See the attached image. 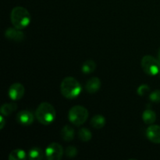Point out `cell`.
Instances as JSON below:
<instances>
[{
	"label": "cell",
	"instance_id": "1",
	"mask_svg": "<svg viewBox=\"0 0 160 160\" xmlns=\"http://www.w3.org/2000/svg\"><path fill=\"white\" fill-rule=\"evenodd\" d=\"M10 20L13 27L17 29L22 30L30 24L31 21V16L26 8L17 6L11 11Z\"/></svg>",
	"mask_w": 160,
	"mask_h": 160
},
{
	"label": "cell",
	"instance_id": "2",
	"mask_svg": "<svg viewBox=\"0 0 160 160\" xmlns=\"http://www.w3.org/2000/svg\"><path fill=\"white\" fill-rule=\"evenodd\" d=\"M35 117L40 123L43 125H49L56 119V109L52 104L44 102L38 106Z\"/></svg>",
	"mask_w": 160,
	"mask_h": 160
},
{
	"label": "cell",
	"instance_id": "3",
	"mask_svg": "<svg viewBox=\"0 0 160 160\" xmlns=\"http://www.w3.org/2000/svg\"><path fill=\"white\" fill-rule=\"evenodd\" d=\"M82 88L78 80L72 77H67L62 80L60 85L62 95L66 98L73 99L81 94Z\"/></svg>",
	"mask_w": 160,
	"mask_h": 160
},
{
	"label": "cell",
	"instance_id": "4",
	"mask_svg": "<svg viewBox=\"0 0 160 160\" xmlns=\"http://www.w3.org/2000/svg\"><path fill=\"white\" fill-rule=\"evenodd\" d=\"M88 114V111L84 106H75L69 111L68 119L75 126H81L87 121Z\"/></svg>",
	"mask_w": 160,
	"mask_h": 160
},
{
	"label": "cell",
	"instance_id": "5",
	"mask_svg": "<svg viewBox=\"0 0 160 160\" xmlns=\"http://www.w3.org/2000/svg\"><path fill=\"white\" fill-rule=\"evenodd\" d=\"M142 67L145 73L150 76H156L160 73V61L153 56L147 55L142 59Z\"/></svg>",
	"mask_w": 160,
	"mask_h": 160
},
{
	"label": "cell",
	"instance_id": "6",
	"mask_svg": "<svg viewBox=\"0 0 160 160\" xmlns=\"http://www.w3.org/2000/svg\"><path fill=\"white\" fill-rule=\"evenodd\" d=\"M45 157L48 160H59L63 156V148L56 142H52L45 148Z\"/></svg>",
	"mask_w": 160,
	"mask_h": 160
},
{
	"label": "cell",
	"instance_id": "7",
	"mask_svg": "<svg viewBox=\"0 0 160 160\" xmlns=\"http://www.w3.org/2000/svg\"><path fill=\"white\" fill-rule=\"evenodd\" d=\"M9 97L13 101L21 99L25 94V88L20 83H14L9 88Z\"/></svg>",
	"mask_w": 160,
	"mask_h": 160
},
{
	"label": "cell",
	"instance_id": "8",
	"mask_svg": "<svg viewBox=\"0 0 160 160\" xmlns=\"http://www.w3.org/2000/svg\"><path fill=\"white\" fill-rule=\"evenodd\" d=\"M5 36L9 40L14 41L17 42H21L24 39V34L21 30L17 29L15 27L9 28L5 31Z\"/></svg>",
	"mask_w": 160,
	"mask_h": 160
},
{
	"label": "cell",
	"instance_id": "9",
	"mask_svg": "<svg viewBox=\"0 0 160 160\" xmlns=\"http://www.w3.org/2000/svg\"><path fill=\"white\" fill-rule=\"evenodd\" d=\"M34 115L29 110H21L17 115V122L24 126L32 124L34 122Z\"/></svg>",
	"mask_w": 160,
	"mask_h": 160
},
{
	"label": "cell",
	"instance_id": "10",
	"mask_svg": "<svg viewBox=\"0 0 160 160\" xmlns=\"http://www.w3.org/2000/svg\"><path fill=\"white\" fill-rule=\"evenodd\" d=\"M146 135L150 142L156 144H160V126L150 125L147 128Z\"/></svg>",
	"mask_w": 160,
	"mask_h": 160
},
{
	"label": "cell",
	"instance_id": "11",
	"mask_svg": "<svg viewBox=\"0 0 160 160\" xmlns=\"http://www.w3.org/2000/svg\"><path fill=\"white\" fill-rule=\"evenodd\" d=\"M101 88V81L97 77L90 78L87 81L85 85V88L87 92L90 94L96 93Z\"/></svg>",
	"mask_w": 160,
	"mask_h": 160
},
{
	"label": "cell",
	"instance_id": "12",
	"mask_svg": "<svg viewBox=\"0 0 160 160\" xmlns=\"http://www.w3.org/2000/svg\"><path fill=\"white\" fill-rule=\"evenodd\" d=\"M75 131L74 129L70 125H66L62 128L61 131V137L65 142H70L74 138Z\"/></svg>",
	"mask_w": 160,
	"mask_h": 160
},
{
	"label": "cell",
	"instance_id": "13",
	"mask_svg": "<svg viewBox=\"0 0 160 160\" xmlns=\"http://www.w3.org/2000/svg\"><path fill=\"white\" fill-rule=\"evenodd\" d=\"M45 156V152H44L43 150L39 147H33L31 149H30L28 153V158L29 159L33 160H41L44 159Z\"/></svg>",
	"mask_w": 160,
	"mask_h": 160
},
{
	"label": "cell",
	"instance_id": "14",
	"mask_svg": "<svg viewBox=\"0 0 160 160\" xmlns=\"http://www.w3.org/2000/svg\"><path fill=\"white\" fill-rule=\"evenodd\" d=\"M106 118L102 115H95L91 120V125L95 129H102L106 125Z\"/></svg>",
	"mask_w": 160,
	"mask_h": 160
},
{
	"label": "cell",
	"instance_id": "15",
	"mask_svg": "<svg viewBox=\"0 0 160 160\" xmlns=\"http://www.w3.org/2000/svg\"><path fill=\"white\" fill-rule=\"evenodd\" d=\"M142 120L146 124H152L156 120V114L152 109H146L142 113Z\"/></svg>",
	"mask_w": 160,
	"mask_h": 160
},
{
	"label": "cell",
	"instance_id": "16",
	"mask_svg": "<svg viewBox=\"0 0 160 160\" xmlns=\"http://www.w3.org/2000/svg\"><path fill=\"white\" fill-rule=\"evenodd\" d=\"M17 106L16 103H5L1 106L0 112H1L2 115H3L4 117H7V116L10 115L12 112H13L14 111L17 110Z\"/></svg>",
	"mask_w": 160,
	"mask_h": 160
},
{
	"label": "cell",
	"instance_id": "17",
	"mask_svg": "<svg viewBox=\"0 0 160 160\" xmlns=\"http://www.w3.org/2000/svg\"><path fill=\"white\" fill-rule=\"evenodd\" d=\"M27 158V153L24 150L21 148L14 149L9 153V160H23Z\"/></svg>",
	"mask_w": 160,
	"mask_h": 160
},
{
	"label": "cell",
	"instance_id": "18",
	"mask_svg": "<svg viewBox=\"0 0 160 160\" xmlns=\"http://www.w3.org/2000/svg\"><path fill=\"white\" fill-rule=\"evenodd\" d=\"M95 68H96V63L92 59H88L83 63L82 67H81V70L85 74H89L95 71Z\"/></svg>",
	"mask_w": 160,
	"mask_h": 160
},
{
	"label": "cell",
	"instance_id": "19",
	"mask_svg": "<svg viewBox=\"0 0 160 160\" xmlns=\"http://www.w3.org/2000/svg\"><path fill=\"white\" fill-rule=\"evenodd\" d=\"M78 137L80 140H81L84 142H88L92 139V132L87 128H81L78 131Z\"/></svg>",
	"mask_w": 160,
	"mask_h": 160
},
{
	"label": "cell",
	"instance_id": "20",
	"mask_svg": "<svg viewBox=\"0 0 160 160\" xmlns=\"http://www.w3.org/2000/svg\"><path fill=\"white\" fill-rule=\"evenodd\" d=\"M150 92V88L148 84H142L138 88L137 92L140 96H145Z\"/></svg>",
	"mask_w": 160,
	"mask_h": 160
},
{
	"label": "cell",
	"instance_id": "21",
	"mask_svg": "<svg viewBox=\"0 0 160 160\" xmlns=\"http://www.w3.org/2000/svg\"><path fill=\"white\" fill-rule=\"evenodd\" d=\"M78 151L76 147L74 146H68L66 148V156L67 157L73 158L78 155Z\"/></svg>",
	"mask_w": 160,
	"mask_h": 160
},
{
	"label": "cell",
	"instance_id": "22",
	"mask_svg": "<svg viewBox=\"0 0 160 160\" xmlns=\"http://www.w3.org/2000/svg\"><path fill=\"white\" fill-rule=\"evenodd\" d=\"M149 98L153 102H160V90H155L151 92L149 95Z\"/></svg>",
	"mask_w": 160,
	"mask_h": 160
},
{
	"label": "cell",
	"instance_id": "23",
	"mask_svg": "<svg viewBox=\"0 0 160 160\" xmlns=\"http://www.w3.org/2000/svg\"><path fill=\"white\" fill-rule=\"evenodd\" d=\"M6 123V119L4 118V116L1 115L0 116V130H2L3 128L5 127Z\"/></svg>",
	"mask_w": 160,
	"mask_h": 160
},
{
	"label": "cell",
	"instance_id": "24",
	"mask_svg": "<svg viewBox=\"0 0 160 160\" xmlns=\"http://www.w3.org/2000/svg\"><path fill=\"white\" fill-rule=\"evenodd\" d=\"M158 57H159V61H160V48H159V52H158Z\"/></svg>",
	"mask_w": 160,
	"mask_h": 160
}]
</instances>
